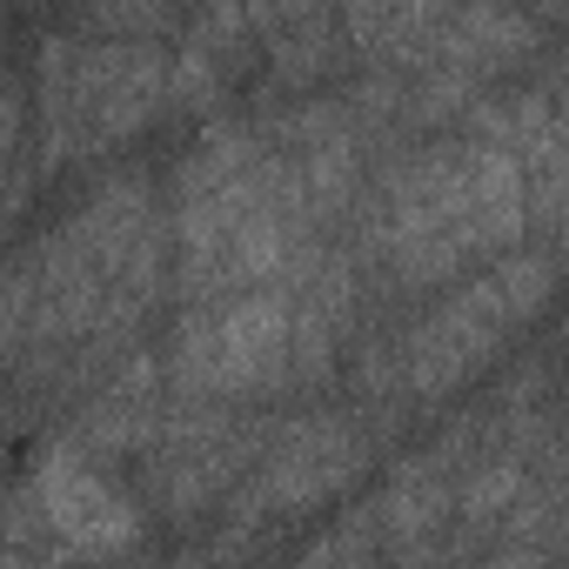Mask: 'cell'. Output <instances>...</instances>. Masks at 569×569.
<instances>
[{
	"label": "cell",
	"mask_w": 569,
	"mask_h": 569,
	"mask_svg": "<svg viewBox=\"0 0 569 569\" xmlns=\"http://www.w3.org/2000/svg\"><path fill=\"white\" fill-rule=\"evenodd\" d=\"M161 289H174L168 201L141 168H121L8 268L0 342H8L14 382H88L94 369L134 349Z\"/></svg>",
	"instance_id": "obj_1"
},
{
	"label": "cell",
	"mask_w": 569,
	"mask_h": 569,
	"mask_svg": "<svg viewBox=\"0 0 569 569\" xmlns=\"http://www.w3.org/2000/svg\"><path fill=\"white\" fill-rule=\"evenodd\" d=\"M522 241H529L522 168L476 108L436 134L389 148L349 221L356 261L382 274L396 296H436Z\"/></svg>",
	"instance_id": "obj_2"
},
{
	"label": "cell",
	"mask_w": 569,
	"mask_h": 569,
	"mask_svg": "<svg viewBox=\"0 0 569 569\" xmlns=\"http://www.w3.org/2000/svg\"><path fill=\"white\" fill-rule=\"evenodd\" d=\"M174 228V302L289 281L316 248L349 241L316 208L296 154L274 141L268 114L214 121L168 181Z\"/></svg>",
	"instance_id": "obj_3"
},
{
	"label": "cell",
	"mask_w": 569,
	"mask_h": 569,
	"mask_svg": "<svg viewBox=\"0 0 569 569\" xmlns=\"http://www.w3.org/2000/svg\"><path fill=\"white\" fill-rule=\"evenodd\" d=\"M562 254H549L542 241H522L496 261H482L476 274L436 289V302L409 322H396L382 342L362 349L356 362V396L376 402L382 416L402 409H436L449 396H462L556 296L562 281Z\"/></svg>",
	"instance_id": "obj_4"
},
{
	"label": "cell",
	"mask_w": 569,
	"mask_h": 569,
	"mask_svg": "<svg viewBox=\"0 0 569 569\" xmlns=\"http://www.w3.org/2000/svg\"><path fill=\"white\" fill-rule=\"evenodd\" d=\"M342 41L382 68L476 108L536 54L529 0H342Z\"/></svg>",
	"instance_id": "obj_5"
},
{
	"label": "cell",
	"mask_w": 569,
	"mask_h": 569,
	"mask_svg": "<svg viewBox=\"0 0 569 569\" xmlns=\"http://www.w3.org/2000/svg\"><path fill=\"white\" fill-rule=\"evenodd\" d=\"M34 101H41V161H81L108 154L134 134H148L174 108V54L161 41L128 34H48L34 61Z\"/></svg>",
	"instance_id": "obj_6"
},
{
	"label": "cell",
	"mask_w": 569,
	"mask_h": 569,
	"mask_svg": "<svg viewBox=\"0 0 569 569\" xmlns=\"http://www.w3.org/2000/svg\"><path fill=\"white\" fill-rule=\"evenodd\" d=\"M168 389L194 402H281L302 396V316L289 281L174 302L168 342Z\"/></svg>",
	"instance_id": "obj_7"
},
{
	"label": "cell",
	"mask_w": 569,
	"mask_h": 569,
	"mask_svg": "<svg viewBox=\"0 0 569 569\" xmlns=\"http://www.w3.org/2000/svg\"><path fill=\"white\" fill-rule=\"evenodd\" d=\"M376 462V429L356 409H309V416H281L261 462L241 476V489L228 496V509L214 516L228 536L208 542V556H241L261 549L274 522H302L309 509L336 502L342 489H356Z\"/></svg>",
	"instance_id": "obj_8"
},
{
	"label": "cell",
	"mask_w": 569,
	"mask_h": 569,
	"mask_svg": "<svg viewBox=\"0 0 569 569\" xmlns=\"http://www.w3.org/2000/svg\"><path fill=\"white\" fill-rule=\"evenodd\" d=\"M148 536V502L121 489L101 456L74 449L68 436L34 462L28 489L14 496L8 516V569L28 562H94V556H128Z\"/></svg>",
	"instance_id": "obj_9"
},
{
	"label": "cell",
	"mask_w": 569,
	"mask_h": 569,
	"mask_svg": "<svg viewBox=\"0 0 569 569\" xmlns=\"http://www.w3.org/2000/svg\"><path fill=\"white\" fill-rule=\"evenodd\" d=\"M274 422L281 416H268V402L254 409V402L174 396L154 449L141 456V502L154 516H174V522H201L208 509H228L241 476L261 462Z\"/></svg>",
	"instance_id": "obj_10"
},
{
	"label": "cell",
	"mask_w": 569,
	"mask_h": 569,
	"mask_svg": "<svg viewBox=\"0 0 569 569\" xmlns=\"http://www.w3.org/2000/svg\"><path fill=\"white\" fill-rule=\"evenodd\" d=\"M476 114L509 141L522 188H529V241H542L549 254L569 261V114L556 108V94L536 88H509V94H482Z\"/></svg>",
	"instance_id": "obj_11"
},
{
	"label": "cell",
	"mask_w": 569,
	"mask_h": 569,
	"mask_svg": "<svg viewBox=\"0 0 569 569\" xmlns=\"http://www.w3.org/2000/svg\"><path fill=\"white\" fill-rule=\"evenodd\" d=\"M529 8H536V14H549V21H562V28H569V0H529Z\"/></svg>",
	"instance_id": "obj_12"
},
{
	"label": "cell",
	"mask_w": 569,
	"mask_h": 569,
	"mask_svg": "<svg viewBox=\"0 0 569 569\" xmlns=\"http://www.w3.org/2000/svg\"><path fill=\"white\" fill-rule=\"evenodd\" d=\"M562 362H569V329H562Z\"/></svg>",
	"instance_id": "obj_13"
}]
</instances>
